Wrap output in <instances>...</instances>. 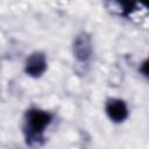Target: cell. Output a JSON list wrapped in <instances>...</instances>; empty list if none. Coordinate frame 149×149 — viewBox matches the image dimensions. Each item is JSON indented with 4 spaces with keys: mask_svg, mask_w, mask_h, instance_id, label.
Listing matches in <instances>:
<instances>
[{
    "mask_svg": "<svg viewBox=\"0 0 149 149\" xmlns=\"http://www.w3.org/2000/svg\"><path fill=\"white\" fill-rule=\"evenodd\" d=\"M54 113L31 106L23 114L22 134L28 147L35 148L43 146L45 141V132L54 122Z\"/></svg>",
    "mask_w": 149,
    "mask_h": 149,
    "instance_id": "cell-1",
    "label": "cell"
},
{
    "mask_svg": "<svg viewBox=\"0 0 149 149\" xmlns=\"http://www.w3.org/2000/svg\"><path fill=\"white\" fill-rule=\"evenodd\" d=\"M72 52H73V57L79 63L90 62L93 55V44H92L91 36L87 33L81 31L73 38Z\"/></svg>",
    "mask_w": 149,
    "mask_h": 149,
    "instance_id": "cell-2",
    "label": "cell"
},
{
    "mask_svg": "<svg viewBox=\"0 0 149 149\" xmlns=\"http://www.w3.org/2000/svg\"><path fill=\"white\" fill-rule=\"evenodd\" d=\"M105 113L111 122L122 123L129 116V108L123 99L108 98L105 102Z\"/></svg>",
    "mask_w": 149,
    "mask_h": 149,
    "instance_id": "cell-3",
    "label": "cell"
},
{
    "mask_svg": "<svg viewBox=\"0 0 149 149\" xmlns=\"http://www.w3.org/2000/svg\"><path fill=\"white\" fill-rule=\"evenodd\" d=\"M47 69H48V61L43 51H34L24 61L23 70L28 77L40 78L44 74Z\"/></svg>",
    "mask_w": 149,
    "mask_h": 149,
    "instance_id": "cell-4",
    "label": "cell"
},
{
    "mask_svg": "<svg viewBox=\"0 0 149 149\" xmlns=\"http://www.w3.org/2000/svg\"><path fill=\"white\" fill-rule=\"evenodd\" d=\"M140 72H141L144 77L148 76V61H147V59H144L143 63L140 65Z\"/></svg>",
    "mask_w": 149,
    "mask_h": 149,
    "instance_id": "cell-5",
    "label": "cell"
},
{
    "mask_svg": "<svg viewBox=\"0 0 149 149\" xmlns=\"http://www.w3.org/2000/svg\"><path fill=\"white\" fill-rule=\"evenodd\" d=\"M136 2H139L140 5H142V6H147V3H148V0H136Z\"/></svg>",
    "mask_w": 149,
    "mask_h": 149,
    "instance_id": "cell-6",
    "label": "cell"
}]
</instances>
